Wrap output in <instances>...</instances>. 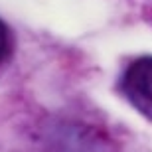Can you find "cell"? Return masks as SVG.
Masks as SVG:
<instances>
[{
	"mask_svg": "<svg viewBox=\"0 0 152 152\" xmlns=\"http://www.w3.org/2000/svg\"><path fill=\"white\" fill-rule=\"evenodd\" d=\"M117 91L130 109L152 123V53H142L126 63L118 75Z\"/></svg>",
	"mask_w": 152,
	"mask_h": 152,
	"instance_id": "obj_1",
	"label": "cell"
},
{
	"mask_svg": "<svg viewBox=\"0 0 152 152\" xmlns=\"http://www.w3.org/2000/svg\"><path fill=\"white\" fill-rule=\"evenodd\" d=\"M12 53H14V34L10 26L0 18V69L10 61Z\"/></svg>",
	"mask_w": 152,
	"mask_h": 152,
	"instance_id": "obj_2",
	"label": "cell"
}]
</instances>
